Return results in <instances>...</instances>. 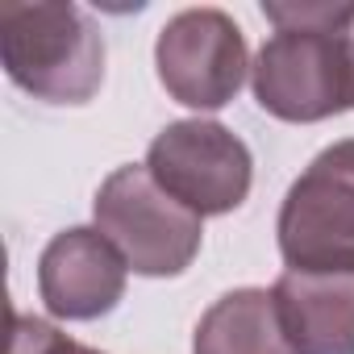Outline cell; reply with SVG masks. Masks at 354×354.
Segmentation results:
<instances>
[{
  "instance_id": "10",
  "label": "cell",
  "mask_w": 354,
  "mask_h": 354,
  "mask_svg": "<svg viewBox=\"0 0 354 354\" xmlns=\"http://www.w3.org/2000/svg\"><path fill=\"white\" fill-rule=\"evenodd\" d=\"M9 354H100L75 337H67L63 329H55L42 317H21L13 313V329H9Z\"/></svg>"
},
{
  "instance_id": "9",
  "label": "cell",
  "mask_w": 354,
  "mask_h": 354,
  "mask_svg": "<svg viewBox=\"0 0 354 354\" xmlns=\"http://www.w3.org/2000/svg\"><path fill=\"white\" fill-rule=\"evenodd\" d=\"M192 354H296L275 292L238 288L225 292L196 325Z\"/></svg>"
},
{
  "instance_id": "1",
  "label": "cell",
  "mask_w": 354,
  "mask_h": 354,
  "mask_svg": "<svg viewBox=\"0 0 354 354\" xmlns=\"http://www.w3.org/2000/svg\"><path fill=\"white\" fill-rule=\"evenodd\" d=\"M0 59L17 88L50 104H84L104 80V38L80 5L5 0Z\"/></svg>"
},
{
  "instance_id": "11",
  "label": "cell",
  "mask_w": 354,
  "mask_h": 354,
  "mask_svg": "<svg viewBox=\"0 0 354 354\" xmlns=\"http://www.w3.org/2000/svg\"><path fill=\"white\" fill-rule=\"evenodd\" d=\"M342 46H346V67H350V109H354V9H350V21L342 26Z\"/></svg>"
},
{
  "instance_id": "5",
  "label": "cell",
  "mask_w": 354,
  "mask_h": 354,
  "mask_svg": "<svg viewBox=\"0 0 354 354\" xmlns=\"http://www.w3.org/2000/svg\"><path fill=\"white\" fill-rule=\"evenodd\" d=\"M146 171L167 196H175L196 217L234 213L250 196L254 180L246 142L217 121L167 125L146 150Z\"/></svg>"
},
{
  "instance_id": "8",
  "label": "cell",
  "mask_w": 354,
  "mask_h": 354,
  "mask_svg": "<svg viewBox=\"0 0 354 354\" xmlns=\"http://www.w3.org/2000/svg\"><path fill=\"white\" fill-rule=\"evenodd\" d=\"M271 292L296 354H354V271H283Z\"/></svg>"
},
{
  "instance_id": "6",
  "label": "cell",
  "mask_w": 354,
  "mask_h": 354,
  "mask_svg": "<svg viewBox=\"0 0 354 354\" xmlns=\"http://www.w3.org/2000/svg\"><path fill=\"white\" fill-rule=\"evenodd\" d=\"M158 80L188 109H221L246 80V38L221 9H184L158 30Z\"/></svg>"
},
{
  "instance_id": "2",
  "label": "cell",
  "mask_w": 354,
  "mask_h": 354,
  "mask_svg": "<svg viewBox=\"0 0 354 354\" xmlns=\"http://www.w3.org/2000/svg\"><path fill=\"white\" fill-rule=\"evenodd\" d=\"M96 230L121 250L129 271L162 279V275H180L192 267L201 250V217L184 209L175 196H167L146 162L117 167L96 192Z\"/></svg>"
},
{
  "instance_id": "3",
  "label": "cell",
  "mask_w": 354,
  "mask_h": 354,
  "mask_svg": "<svg viewBox=\"0 0 354 354\" xmlns=\"http://www.w3.org/2000/svg\"><path fill=\"white\" fill-rule=\"evenodd\" d=\"M346 5L333 21L325 26H292L275 30L254 67V100L279 117V121H325L342 109H350V67H346V46H342V26L350 21Z\"/></svg>"
},
{
  "instance_id": "4",
  "label": "cell",
  "mask_w": 354,
  "mask_h": 354,
  "mask_svg": "<svg viewBox=\"0 0 354 354\" xmlns=\"http://www.w3.org/2000/svg\"><path fill=\"white\" fill-rule=\"evenodd\" d=\"M279 254L288 271H354V138L321 150L279 209Z\"/></svg>"
},
{
  "instance_id": "7",
  "label": "cell",
  "mask_w": 354,
  "mask_h": 354,
  "mask_svg": "<svg viewBox=\"0 0 354 354\" xmlns=\"http://www.w3.org/2000/svg\"><path fill=\"white\" fill-rule=\"evenodd\" d=\"M129 263L100 230H63L38 259V292L59 321H96L125 296Z\"/></svg>"
}]
</instances>
